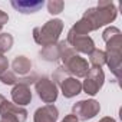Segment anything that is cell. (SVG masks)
I'll use <instances>...</instances> for the list:
<instances>
[{
	"instance_id": "obj_3",
	"label": "cell",
	"mask_w": 122,
	"mask_h": 122,
	"mask_svg": "<svg viewBox=\"0 0 122 122\" xmlns=\"http://www.w3.org/2000/svg\"><path fill=\"white\" fill-rule=\"evenodd\" d=\"M106 63L111 68L115 78H119V69H121V57H122V35L116 36L106 42Z\"/></svg>"
},
{
	"instance_id": "obj_17",
	"label": "cell",
	"mask_w": 122,
	"mask_h": 122,
	"mask_svg": "<svg viewBox=\"0 0 122 122\" xmlns=\"http://www.w3.org/2000/svg\"><path fill=\"white\" fill-rule=\"evenodd\" d=\"M13 46V36L9 33H0V55L9 52Z\"/></svg>"
},
{
	"instance_id": "obj_15",
	"label": "cell",
	"mask_w": 122,
	"mask_h": 122,
	"mask_svg": "<svg viewBox=\"0 0 122 122\" xmlns=\"http://www.w3.org/2000/svg\"><path fill=\"white\" fill-rule=\"evenodd\" d=\"M42 59L47 60V62H55V60L60 59V50H59V45H53V46H47L40 52Z\"/></svg>"
},
{
	"instance_id": "obj_26",
	"label": "cell",
	"mask_w": 122,
	"mask_h": 122,
	"mask_svg": "<svg viewBox=\"0 0 122 122\" xmlns=\"http://www.w3.org/2000/svg\"><path fill=\"white\" fill-rule=\"evenodd\" d=\"M99 122H116L113 118H111V116H105V118H102Z\"/></svg>"
},
{
	"instance_id": "obj_12",
	"label": "cell",
	"mask_w": 122,
	"mask_h": 122,
	"mask_svg": "<svg viewBox=\"0 0 122 122\" xmlns=\"http://www.w3.org/2000/svg\"><path fill=\"white\" fill-rule=\"evenodd\" d=\"M59 86L62 89V93L65 98H73L82 92V83L73 76H68L66 79H63L59 83Z\"/></svg>"
},
{
	"instance_id": "obj_23",
	"label": "cell",
	"mask_w": 122,
	"mask_h": 122,
	"mask_svg": "<svg viewBox=\"0 0 122 122\" xmlns=\"http://www.w3.org/2000/svg\"><path fill=\"white\" fill-rule=\"evenodd\" d=\"M9 68V60L7 57H5V55H0V75L3 72H6Z\"/></svg>"
},
{
	"instance_id": "obj_19",
	"label": "cell",
	"mask_w": 122,
	"mask_h": 122,
	"mask_svg": "<svg viewBox=\"0 0 122 122\" xmlns=\"http://www.w3.org/2000/svg\"><path fill=\"white\" fill-rule=\"evenodd\" d=\"M63 7H65V3L62 0H52V2L47 3V10L50 15H59L63 10Z\"/></svg>"
},
{
	"instance_id": "obj_9",
	"label": "cell",
	"mask_w": 122,
	"mask_h": 122,
	"mask_svg": "<svg viewBox=\"0 0 122 122\" xmlns=\"http://www.w3.org/2000/svg\"><path fill=\"white\" fill-rule=\"evenodd\" d=\"M66 42L72 46V49L75 52H79V53H91L93 49H95V43L93 40L86 35H72V33H68V39Z\"/></svg>"
},
{
	"instance_id": "obj_25",
	"label": "cell",
	"mask_w": 122,
	"mask_h": 122,
	"mask_svg": "<svg viewBox=\"0 0 122 122\" xmlns=\"http://www.w3.org/2000/svg\"><path fill=\"white\" fill-rule=\"evenodd\" d=\"M62 122H79V121L76 119V116H75V115L69 113V115H66V116H65V119H63Z\"/></svg>"
},
{
	"instance_id": "obj_11",
	"label": "cell",
	"mask_w": 122,
	"mask_h": 122,
	"mask_svg": "<svg viewBox=\"0 0 122 122\" xmlns=\"http://www.w3.org/2000/svg\"><path fill=\"white\" fill-rule=\"evenodd\" d=\"M12 99L17 106H25L27 103H30L32 101V91L29 86L26 85H20L16 83L15 88L12 89Z\"/></svg>"
},
{
	"instance_id": "obj_14",
	"label": "cell",
	"mask_w": 122,
	"mask_h": 122,
	"mask_svg": "<svg viewBox=\"0 0 122 122\" xmlns=\"http://www.w3.org/2000/svg\"><path fill=\"white\" fill-rule=\"evenodd\" d=\"M12 68H13V72L17 75H26L27 72H30L32 69V62L26 57V56H16L13 63H12Z\"/></svg>"
},
{
	"instance_id": "obj_16",
	"label": "cell",
	"mask_w": 122,
	"mask_h": 122,
	"mask_svg": "<svg viewBox=\"0 0 122 122\" xmlns=\"http://www.w3.org/2000/svg\"><path fill=\"white\" fill-rule=\"evenodd\" d=\"M89 62L95 66V68H101L102 65L106 63V57H105V52L99 50V49H93L89 53Z\"/></svg>"
},
{
	"instance_id": "obj_6",
	"label": "cell",
	"mask_w": 122,
	"mask_h": 122,
	"mask_svg": "<svg viewBox=\"0 0 122 122\" xmlns=\"http://www.w3.org/2000/svg\"><path fill=\"white\" fill-rule=\"evenodd\" d=\"M35 86H36V92H37L39 98L45 103L52 105L57 99V86L53 81H50L47 78H39L37 82L35 83Z\"/></svg>"
},
{
	"instance_id": "obj_5",
	"label": "cell",
	"mask_w": 122,
	"mask_h": 122,
	"mask_svg": "<svg viewBox=\"0 0 122 122\" xmlns=\"http://www.w3.org/2000/svg\"><path fill=\"white\" fill-rule=\"evenodd\" d=\"M105 82V73L101 68H92L89 69L88 75L85 76V81L82 83V89L85 91V93L93 96L99 92V89L103 86Z\"/></svg>"
},
{
	"instance_id": "obj_10",
	"label": "cell",
	"mask_w": 122,
	"mask_h": 122,
	"mask_svg": "<svg viewBox=\"0 0 122 122\" xmlns=\"http://www.w3.org/2000/svg\"><path fill=\"white\" fill-rule=\"evenodd\" d=\"M59 118V111L55 105H45L37 108L33 115V122H56Z\"/></svg>"
},
{
	"instance_id": "obj_27",
	"label": "cell",
	"mask_w": 122,
	"mask_h": 122,
	"mask_svg": "<svg viewBox=\"0 0 122 122\" xmlns=\"http://www.w3.org/2000/svg\"><path fill=\"white\" fill-rule=\"evenodd\" d=\"M5 102H6V98H5L3 95H0V106H2V105H3Z\"/></svg>"
},
{
	"instance_id": "obj_7",
	"label": "cell",
	"mask_w": 122,
	"mask_h": 122,
	"mask_svg": "<svg viewBox=\"0 0 122 122\" xmlns=\"http://www.w3.org/2000/svg\"><path fill=\"white\" fill-rule=\"evenodd\" d=\"M0 118L6 122H25L27 119V111L16 103L6 101L0 106Z\"/></svg>"
},
{
	"instance_id": "obj_1",
	"label": "cell",
	"mask_w": 122,
	"mask_h": 122,
	"mask_svg": "<svg viewBox=\"0 0 122 122\" xmlns=\"http://www.w3.org/2000/svg\"><path fill=\"white\" fill-rule=\"evenodd\" d=\"M83 19H86L92 29L96 30L111 22L115 20L116 17V7L113 6V3L111 2H99L98 7H92V9H88L83 16Z\"/></svg>"
},
{
	"instance_id": "obj_4",
	"label": "cell",
	"mask_w": 122,
	"mask_h": 122,
	"mask_svg": "<svg viewBox=\"0 0 122 122\" xmlns=\"http://www.w3.org/2000/svg\"><path fill=\"white\" fill-rule=\"evenodd\" d=\"M99 111H101L99 102L95 99H88V101H79L78 103H75L72 108V115H75L78 121H88L96 116Z\"/></svg>"
},
{
	"instance_id": "obj_24",
	"label": "cell",
	"mask_w": 122,
	"mask_h": 122,
	"mask_svg": "<svg viewBox=\"0 0 122 122\" xmlns=\"http://www.w3.org/2000/svg\"><path fill=\"white\" fill-rule=\"evenodd\" d=\"M7 20H9V16H7L3 10H0V26L3 27V25L7 23Z\"/></svg>"
},
{
	"instance_id": "obj_28",
	"label": "cell",
	"mask_w": 122,
	"mask_h": 122,
	"mask_svg": "<svg viewBox=\"0 0 122 122\" xmlns=\"http://www.w3.org/2000/svg\"><path fill=\"white\" fill-rule=\"evenodd\" d=\"M0 122H6V121H3V119H0Z\"/></svg>"
},
{
	"instance_id": "obj_20",
	"label": "cell",
	"mask_w": 122,
	"mask_h": 122,
	"mask_svg": "<svg viewBox=\"0 0 122 122\" xmlns=\"http://www.w3.org/2000/svg\"><path fill=\"white\" fill-rule=\"evenodd\" d=\"M68 76H71L66 71H65V68L63 66H59L55 72H53V75H52V79H53V82H56L57 85L60 83V82H62L63 79H66Z\"/></svg>"
},
{
	"instance_id": "obj_22",
	"label": "cell",
	"mask_w": 122,
	"mask_h": 122,
	"mask_svg": "<svg viewBox=\"0 0 122 122\" xmlns=\"http://www.w3.org/2000/svg\"><path fill=\"white\" fill-rule=\"evenodd\" d=\"M37 75L36 73H32V75H29V76H25V78H19L17 79V83H20V85H26V86H30V85H33V83H36L37 82Z\"/></svg>"
},
{
	"instance_id": "obj_29",
	"label": "cell",
	"mask_w": 122,
	"mask_h": 122,
	"mask_svg": "<svg viewBox=\"0 0 122 122\" xmlns=\"http://www.w3.org/2000/svg\"><path fill=\"white\" fill-rule=\"evenodd\" d=\"M0 32H2V26H0Z\"/></svg>"
},
{
	"instance_id": "obj_13",
	"label": "cell",
	"mask_w": 122,
	"mask_h": 122,
	"mask_svg": "<svg viewBox=\"0 0 122 122\" xmlns=\"http://www.w3.org/2000/svg\"><path fill=\"white\" fill-rule=\"evenodd\" d=\"M10 5L20 13L23 15H30V13H36L39 12L43 6H45V2L43 0H25V2H16V0H12Z\"/></svg>"
},
{
	"instance_id": "obj_8",
	"label": "cell",
	"mask_w": 122,
	"mask_h": 122,
	"mask_svg": "<svg viewBox=\"0 0 122 122\" xmlns=\"http://www.w3.org/2000/svg\"><path fill=\"white\" fill-rule=\"evenodd\" d=\"M63 68L73 78H85L88 75V72H89L88 60H85L79 55H73L68 60H65V62H63Z\"/></svg>"
},
{
	"instance_id": "obj_21",
	"label": "cell",
	"mask_w": 122,
	"mask_h": 122,
	"mask_svg": "<svg viewBox=\"0 0 122 122\" xmlns=\"http://www.w3.org/2000/svg\"><path fill=\"white\" fill-rule=\"evenodd\" d=\"M116 36H121V30H119L118 27H113V26L108 27V29H106V30L103 32V35H102V37H103L105 43H106L108 40H111V39L116 37Z\"/></svg>"
},
{
	"instance_id": "obj_18",
	"label": "cell",
	"mask_w": 122,
	"mask_h": 122,
	"mask_svg": "<svg viewBox=\"0 0 122 122\" xmlns=\"http://www.w3.org/2000/svg\"><path fill=\"white\" fill-rule=\"evenodd\" d=\"M17 76L13 71H6L3 72L2 75H0V82H2L3 85H16L17 83Z\"/></svg>"
},
{
	"instance_id": "obj_2",
	"label": "cell",
	"mask_w": 122,
	"mask_h": 122,
	"mask_svg": "<svg viewBox=\"0 0 122 122\" xmlns=\"http://www.w3.org/2000/svg\"><path fill=\"white\" fill-rule=\"evenodd\" d=\"M62 30H63V22L60 19H53V20L46 22L40 27H35L33 39L37 45H40L43 47L53 46L59 40V36L62 33Z\"/></svg>"
}]
</instances>
